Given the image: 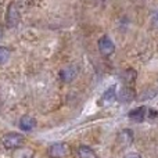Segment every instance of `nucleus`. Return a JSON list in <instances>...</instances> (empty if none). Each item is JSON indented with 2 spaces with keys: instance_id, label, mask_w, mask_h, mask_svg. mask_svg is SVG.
<instances>
[{
  "instance_id": "obj_12",
  "label": "nucleus",
  "mask_w": 158,
  "mask_h": 158,
  "mask_svg": "<svg viewBox=\"0 0 158 158\" xmlns=\"http://www.w3.org/2000/svg\"><path fill=\"white\" fill-rule=\"evenodd\" d=\"M78 154H79V158H98L94 151L90 147H87V146H81L78 148Z\"/></svg>"
},
{
  "instance_id": "obj_6",
  "label": "nucleus",
  "mask_w": 158,
  "mask_h": 158,
  "mask_svg": "<svg viewBox=\"0 0 158 158\" xmlns=\"http://www.w3.org/2000/svg\"><path fill=\"white\" fill-rule=\"evenodd\" d=\"M135 97H136L135 90L132 89L131 86H123L122 89L117 93V97L115 98H117L118 101H121V103H131Z\"/></svg>"
},
{
  "instance_id": "obj_2",
  "label": "nucleus",
  "mask_w": 158,
  "mask_h": 158,
  "mask_svg": "<svg viewBox=\"0 0 158 158\" xmlns=\"http://www.w3.org/2000/svg\"><path fill=\"white\" fill-rule=\"evenodd\" d=\"M21 19V14H19V8L15 2H11L7 7V14H6V22H7L8 28H15L19 24Z\"/></svg>"
},
{
  "instance_id": "obj_14",
  "label": "nucleus",
  "mask_w": 158,
  "mask_h": 158,
  "mask_svg": "<svg viewBox=\"0 0 158 158\" xmlns=\"http://www.w3.org/2000/svg\"><path fill=\"white\" fill-rule=\"evenodd\" d=\"M10 49H7V47H3L0 46V65H3V64H6L8 61V58H10Z\"/></svg>"
},
{
  "instance_id": "obj_7",
  "label": "nucleus",
  "mask_w": 158,
  "mask_h": 158,
  "mask_svg": "<svg viewBox=\"0 0 158 158\" xmlns=\"http://www.w3.org/2000/svg\"><path fill=\"white\" fill-rule=\"evenodd\" d=\"M35 126H36V121L33 119L32 117H29V115H24V117L19 119V128H21V131L29 132V131H32Z\"/></svg>"
},
{
  "instance_id": "obj_8",
  "label": "nucleus",
  "mask_w": 158,
  "mask_h": 158,
  "mask_svg": "<svg viewBox=\"0 0 158 158\" xmlns=\"http://www.w3.org/2000/svg\"><path fill=\"white\" fill-rule=\"evenodd\" d=\"M129 118L135 122H142L146 118V107H139V108H135L129 112Z\"/></svg>"
},
{
  "instance_id": "obj_15",
  "label": "nucleus",
  "mask_w": 158,
  "mask_h": 158,
  "mask_svg": "<svg viewBox=\"0 0 158 158\" xmlns=\"http://www.w3.org/2000/svg\"><path fill=\"white\" fill-rule=\"evenodd\" d=\"M125 158H142V157L139 154H128V156H125Z\"/></svg>"
},
{
  "instance_id": "obj_3",
  "label": "nucleus",
  "mask_w": 158,
  "mask_h": 158,
  "mask_svg": "<svg viewBox=\"0 0 158 158\" xmlns=\"http://www.w3.org/2000/svg\"><path fill=\"white\" fill-rule=\"evenodd\" d=\"M50 158H64L69 154V146L67 143H54L47 150Z\"/></svg>"
},
{
  "instance_id": "obj_16",
  "label": "nucleus",
  "mask_w": 158,
  "mask_h": 158,
  "mask_svg": "<svg viewBox=\"0 0 158 158\" xmlns=\"http://www.w3.org/2000/svg\"><path fill=\"white\" fill-rule=\"evenodd\" d=\"M2 38H3V28L0 27V40H2Z\"/></svg>"
},
{
  "instance_id": "obj_11",
  "label": "nucleus",
  "mask_w": 158,
  "mask_h": 158,
  "mask_svg": "<svg viewBox=\"0 0 158 158\" xmlns=\"http://www.w3.org/2000/svg\"><path fill=\"white\" fill-rule=\"evenodd\" d=\"M33 150L31 148H24V147H19V148H15L13 154V158H33Z\"/></svg>"
},
{
  "instance_id": "obj_10",
  "label": "nucleus",
  "mask_w": 158,
  "mask_h": 158,
  "mask_svg": "<svg viewBox=\"0 0 158 158\" xmlns=\"http://www.w3.org/2000/svg\"><path fill=\"white\" fill-rule=\"evenodd\" d=\"M136 77H137L136 71L131 68V69H126V71L122 72V75H121V79H122V81L129 86V85H132L135 81H136Z\"/></svg>"
},
{
  "instance_id": "obj_5",
  "label": "nucleus",
  "mask_w": 158,
  "mask_h": 158,
  "mask_svg": "<svg viewBox=\"0 0 158 158\" xmlns=\"http://www.w3.org/2000/svg\"><path fill=\"white\" fill-rule=\"evenodd\" d=\"M78 72H79L78 67L75 64H69V65L64 67L60 71V79L63 82H65V83H69V82H72L78 77Z\"/></svg>"
},
{
  "instance_id": "obj_1",
  "label": "nucleus",
  "mask_w": 158,
  "mask_h": 158,
  "mask_svg": "<svg viewBox=\"0 0 158 158\" xmlns=\"http://www.w3.org/2000/svg\"><path fill=\"white\" fill-rule=\"evenodd\" d=\"M2 143L6 148L8 150H15V148H19L24 146L25 143V137L22 136L21 133H7L3 136L2 139Z\"/></svg>"
},
{
  "instance_id": "obj_13",
  "label": "nucleus",
  "mask_w": 158,
  "mask_h": 158,
  "mask_svg": "<svg viewBox=\"0 0 158 158\" xmlns=\"http://www.w3.org/2000/svg\"><path fill=\"white\" fill-rule=\"evenodd\" d=\"M115 97H117V87H115V86H110L108 89L104 92L103 101H104V103H110V101H112Z\"/></svg>"
},
{
  "instance_id": "obj_4",
  "label": "nucleus",
  "mask_w": 158,
  "mask_h": 158,
  "mask_svg": "<svg viewBox=\"0 0 158 158\" xmlns=\"http://www.w3.org/2000/svg\"><path fill=\"white\" fill-rule=\"evenodd\" d=\"M97 46H98V52H100L101 56H104V57H110V56L114 54V52H115V44L108 36H101V38L98 39Z\"/></svg>"
},
{
  "instance_id": "obj_9",
  "label": "nucleus",
  "mask_w": 158,
  "mask_h": 158,
  "mask_svg": "<svg viewBox=\"0 0 158 158\" xmlns=\"http://www.w3.org/2000/svg\"><path fill=\"white\" fill-rule=\"evenodd\" d=\"M118 142H119L121 144H123V146L131 144V143L133 142V135H132V132L129 131V129L122 131L119 135H118Z\"/></svg>"
}]
</instances>
